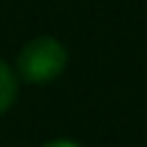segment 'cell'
<instances>
[{
	"instance_id": "obj_1",
	"label": "cell",
	"mask_w": 147,
	"mask_h": 147,
	"mask_svg": "<svg viewBox=\"0 0 147 147\" xmlns=\"http://www.w3.org/2000/svg\"><path fill=\"white\" fill-rule=\"evenodd\" d=\"M68 65L65 47L52 36H38L22 47L16 57V74L30 84H49L60 76Z\"/></svg>"
},
{
	"instance_id": "obj_2",
	"label": "cell",
	"mask_w": 147,
	"mask_h": 147,
	"mask_svg": "<svg viewBox=\"0 0 147 147\" xmlns=\"http://www.w3.org/2000/svg\"><path fill=\"white\" fill-rule=\"evenodd\" d=\"M16 90H19L16 74L0 60V115H3L5 109H11V104L16 101Z\"/></svg>"
},
{
	"instance_id": "obj_3",
	"label": "cell",
	"mask_w": 147,
	"mask_h": 147,
	"mask_svg": "<svg viewBox=\"0 0 147 147\" xmlns=\"http://www.w3.org/2000/svg\"><path fill=\"white\" fill-rule=\"evenodd\" d=\"M44 147H79V144L71 142V139H52V142H47Z\"/></svg>"
}]
</instances>
